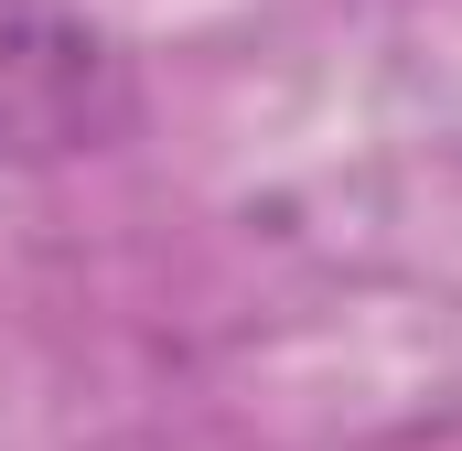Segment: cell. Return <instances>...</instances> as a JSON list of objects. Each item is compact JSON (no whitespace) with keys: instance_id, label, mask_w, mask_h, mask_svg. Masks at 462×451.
Returning <instances> with one entry per match:
<instances>
[{"instance_id":"obj_1","label":"cell","mask_w":462,"mask_h":451,"mask_svg":"<svg viewBox=\"0 0 462 451\" xmlns=\"http://www.w3.org/2000/svg\"><path fill=\"white\" fill-rule=\"evenodd\" d=\"M140 76L108 22L76 0H0V172H54L129 140Z\"/></svg>"}]
</instances>
